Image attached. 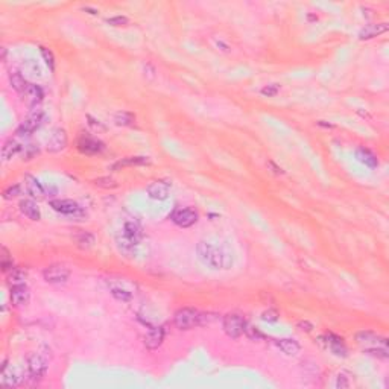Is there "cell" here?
I'll use <instances>...</instances> for the list:
<instances>
[{"instance_id":"obj_1","label":"cell","mask_w":389,"mask_h":389,"mask_svg":"<svg viewBox=\"0 0 389 389\" xmlns=\"http://www.w3.org/2000/svg\"><path fill=\"white\" fill-rule=\"evenodd\" d=\"M199 260L214 269H230L233 266V257L222 246H217L211 242H199L196 246Z\"/></svg>"},{"instance_id":"obj_2","label":"cell","mask_w":389,"mask_h":389,"mask_svg":"<svg viewBox=\"0 0 389 389\" xmlns=\"http://www.w3.org/2000/svg\"><path fill=\"white\" fill-rule=\"evenodd\" d=\"M204 321V315L192 307H183L175 312L174 315V324L180 330H190L198 327Z\"/></svg>"},{"instance_id":"obj_3","label":"cell","mask_w":389,"mask_h":389,"mask_svg":"<svg viewBox=\"0 0 389 389\" xmlns=\"http://www.w3.org/2000/svg\"><path fill=\"white\" fill-rule=\"evenodd\" d=\"M44 117H46V114H44L43 109L34 108V109L27 114V117L21 122V125L18 126V129H17V132H15L17 137H29L32 132H35V131L43 125Z\"/></svg>"},{"instance_id":"obj_4","label":"cell","mask_w":389,"mask_h":389,"mask_svg":"<svg viewBox=\"0 0 389 389\" xmlns=\"http://www.w3.org/2000/svg\"><path fill=\"white\" fill-rule=\"evenodd\" d=\"M356 341L367 353H371L373 350H380V348L388 350V341L373 331H359L356 335Z\"/></svg>"},{"instance_id":"obj_5","label":"cell","mask_w":389,"mask_h":389,"mask_svg":"<svg viewBox=\"0 0 389 389\" xmlns=\"http://www.w3.org/2000/svg\"><path fill=\"white\" fill-rule=\"evenodd\" d=\"M224 331L233 338V339H237L240 338L243 333H245V327H246V322L245 319L242 318V315H237V313H228L225 315L224 318Z\"/></svg>"},{"instance_id":"obj_6","label":"cell","mask_w":389,"mask_h":389,"mask_svg":"<svg viewBox=\"0 0 389 389\" xmlns=\"http://www.w3.org/2000/svg\"><path fill=\"white\" fill-rule=\"evenodd\" d=\"M26 368H27V379H32L34 382L40 380L46 371H47V360L38 354V353H34L27 357L26 360Z\"/></svg>"},{"instance_id":"obj_7","label":"cell","mask_w":389,"mask_h":389,"mask_svg":"<svg viewBox=\"0 0 389 389\" xmlns=\"http://www.w3.org/2000/svg\"><path fill=\"white\" fill-rule=\"evenodd\" d=\"M50 207L55 211L70 216V217H84L86 216V211L82 210V207L76 201H72V199H55L50 202Z\"/></svg>"},{"instance_id":"obj_8","label":"cell","mask_w":389,"mask_h":389,"mask_svg":"<svg viewBox=\"0 0 389 389\" xmlns=\"http://www.w3.org/2000/svg\"><path fill=\"white\" fill-rule=\"evenodd\" d=\"M171 219L175 225L181 227V228H189L198 220V211L192 207H178L174 210V213L171 214Z\"/></svg>"},{"instance_id":"obj_9","label":"cell","mask_w":389,"mask_h":389,"mask_svg":"<svg viewBox=\"0 0 389 389\" xmlns=\"http://www.w3.org/2000/svg\"><path fill=\"white\" fill-rule=\"evenodd\" d=\"M43 277L46 283L50 285H63L69 280L70 277V269L66 268L64 265H50L43 271Z\"/></svg>"},{"instance_id":"obj_10","label":"cell","mask_w":389,"mask_h":389,"mask_svg":"<svg viewBox=\"0 0 389 389\" xmlns=\"http://www.w3.org/2000/svg\"><path fill=\"white\" fill-rule=\"evenodd\" d=\"M24 380V373L15 367H8L6 362L2 368V379H0V383L2 386H6V388H12V386H17L20 385L21 382Z\"/></svg>"},{"instance_id":"obj_11","label":"cell","mask_w":389,"mask_h":389,"mask_svg":"<svg viewBox=\"0 0 389 389\" xmlns=\"http://www.w3.org/2000/svg\"><path fill=\"white\" fill-rule=\"evenodd\" d=\"M126 240H129L132 245H138L143 237V230L137 220H125L122 233H120Z\"/></svg>"},{"instance_id":"obj_12","label":"cell","mask_w":389,"mask_h":389,"mask_svg":"<svg viewBox=\"0 0 389 389\" xmlns=\"http://www.w3.org/2000/svg\"><path fill=\"white\" fill-rule=\"evenodd\" d=\"M67 132L63 128H57L47 140V151L52 154L61 152L67 146Z\"/></svg>"},{"instance_id":"obj_13","label":"cell","mask_w":389,"mask_h":389,"mask_svg":"<svg viewBox=\"0 0 389 389\" xmlns=\"http://www.w3.org/2000/svg\"><path fill=\"white\" fill-rule=\"evenodd\" d=\"M78 149H79L81 152H84V154L92 155V154H99V152H102V151L105 149V146H103V143H102L100 140H97V138L92 137V135L82 134V135L79 137V140H78Z\"/></svg>"},{"instance_id":"obj_14","label":"cell","mask_w":389,"mask_h":389,"mask_svg":"<svg viewBox=\"0 0 389 389\" xmlns=\"http://www.w3.org/2000/svg\"><path fill=\"white\" fill-rule=\"evenodd\" d=\"M321 341L325 342L327 348H328L335 356H338V357H345V356H347L348 350H347V347H345L342 338H339V336H336V335H333V333H328V335L322 336Z\"/></svg>"},{"instance_id":"obj_15","label":"cell","mask_w":389,"mask_h":389,"mask_svg":"<svg viewBox=\"0 0 389 389\" xmlns=\"http://www.w3.org/2000/svg\"><path fill=\"white\" fill-rule=\"evenodd\" d=\"M21 95H23V99L26 100L27 105L37 108V106L43 102L44 92H43V89H41L40 86H37V84H29V86L26 87V90H24Z\"/></svg>"},{"instance_id":"obj_16","label":"cell","mask_w":389,"mask_h":389,"mask_svg":"<svg viewBox=\"0 0 389 389\" xmlns=\"http://www.w3.org/2000/svg\"><path fill=\"white\" fill-rule=\"evenodd\" d=\"M164 341V328L163 327H152L146 335H145V345L149 350L158 348Z\"/></svg>"},{"instance_id":"obj_17","label":"cell","mask_w":389,"mask_h":389,"mask_svg":"<svg viewBox=\"0 0 389 389\" xmlns=\"http://www.w3.org/2000/svg\"><path fill=\"white\" fill-rule=\"evenodd\" d=\"M29 296H31V292L26 285H17L11 288V302L15 307L26 305L29 301Z\"/></svg>"},{"instance_id":"obj_18","label":"cell","mask_w":389,"mask_h":389,"mask_svg":"<svg viewBox=\"0 0 389 389\" xmlns=\"http://www.w3.org/2000/svg\"><path fill=\"white\" fill-rule=\"evenodd\" d=\"M146 192L149 194V198L155 201H164L169 196V184L164 181H154L148 186Z\"/></svg>"},{"instance_id":"obj_19","label":"cell","mask_w":389,"mask_h":389,"mask_svg":"<svg viewBox=\"0 0 389 389\" xmlns=\"http://www.w3.org/2000/svg\"><path fill=\"white\" fill-rule=\"evenodd\" d=\"M24 186H26L27 193L31 194L32 198H35V199H43V198L46 196V189H44V186H43L37 178H34V177H31V175H26V177H24Z\"/></svg>"},{"instance_id":"obj_20","label":"cell","mask_w":389,"mask_h":389,"mask_svg":"<svg viewBox=\"0 0 389 389\" xmlns=\"http://www.w3.org/2000/svg\"><path fill=\"white\" fill-rule=\"evenodd\" d=\"M108 288H109L111 295H113L116 299L122 301V302H128V301L132 299V291H131L129 288L122 286L120 283H116L114 280H108Z\"/></svg>"},{"instance_id":"obj_21","label":"cell","mask_w":389,"mask_h":389,"mask_svg":"<svg viewBox=\"0 0 389 389\" xmlns=\"http://www.w3.org/2000/svg\"><path fill=\"white\" fill-rule=\"evenodd\" d=\"M389 29L386 23H377V24H367L360 32H359V38L360 40H371L376 38L382 34H385Z\"/></svg>"},{"instance_id":"obj_22","label":"cell","mask_w":389,"mask_h":389,"mask_svg":"<svg viewBox=\"0 0 389 389\" xmlns=\"http://www.w3.org/2000/svg\"><path fill=\"white\" fill-rule=\"evenodd\" d=\"M20 211L31 220H40L41 219V213L40 208L37 207V204L31 199H23L20 202Z\"/></svg>"},{"instance_id":"obj_23","label":"cell","mask_w":389,"mask_h":389,"mask_svg":"<svg viewBox=\"0 0 389 389\" xmlns=\"http://www.w3.org/2000/svg\"><path fill=\"white\" fill-rule=\"evenodd\" d=\"M23 148H24V146H23L17 138H9V140L3 145V148H2V157H3V160L12 158L14 155H17L18 152H21Z\"/></svg>"},{"instance_id":"obj_24","label":"cell","mask_w":389,"mask_h":389,"mask_svg":"<svg viewBox=\"0 0 389 389\" xmlns=\"http://www.w3.org/2000/svg\"><path fill=\"white\" fill-rule=\"evenodd\" d=\"M356 158H357L360 163H364L365 166H368V168H377V166H379L377 157H376L370 149L359 148V149L356 151Z\"/></svg>"},{"instance_id":"obj_25","label":"cell","mask_w":389,"mask_h":389,"mask_svg":"<svg viewBox=\"0 0 389 389\" xmlns=\"http://www.w3.org/2000/svg\"><path fill=\"white\" fill-rule=\"evenodd\" d=\"M275 345L286 354V356H296L301 350L299 344L292 339H279L275 341Z\"/></svg>"},{"instance_id":"obj_26","label":"cell","mask_w":389,"mask_h":389,"mask_svg":"<svg viewBox=\"0 0 389 389\" xmlns=\"http://www.w3.org/2000/svg\"><path fill=\"white\" fill-rule=\"evenodd\" d=\"M145 164H149L148 157H126V158L119 160L113 166V169L117 171V169H122V168H126V166H145Z\"/></svg>"},{"instance_id":"obj_27","label":"cell","mask_w":389,"mask_h":389,"mask_svg":"<svg viewBox=\"0 0 389 389\" xmlns=\"http://www.w3.org/2000/svg\"><path fill=\"white\" fill-rule=\"evenodd\" d=\"M9 84H11V87H12L15 92H18V93H23V92L26 90V87L29 86V84L26 82V78L21 75V72H11V75H9Z\"/></svg>"},{"instance_id":"obj_28","label":"cell","mask_w":389,"mask_h":389,"mask_svg":"<svg viewBox=\"0 0 389 389\" xmlns=\"http://www.w3.org/2000/svg\"><path fill=\"white\" fill-rule=\"evenodd\" d=\"M75 240H76V245H78L79 248H82V249H90V248L95 245V242H96L95 236H93L92 233H87V231L78 233V234L75 236Z\"/></svg>"},{"instance_id":"obj_29","label":"cell","mask_w":389,"mask_h":389,"mask_svg":"<svg viewBox=\"0 0 389 389\" xmlns=\"http://www.w3.org/2000/svg\"><path fill=\"white\" fill-rule=\"evenodd\" d=\"M113 120L119 126H131L135 122V116L132 113H128V111H117L113 116Z\"/></svg>"},{"instance_id":"obj_30","label":"cell","mask_w":389,"mask_h":389,"mask_svg":"<svg viewBox=\"0 0 389 389\" xmlns=\"http://www.w3.org/2000/svg\"><path fill=\"white\" fill-rule=\"evenodd\" d=\"M8 285L12 288V286H17V285H24V280H26V274L23 272V271H20V269H12V271H9V274H8Z\"/></svg>"},{"instance_id":"obj_31","label":"cell","mask_w":389,"mask_h":389,"mask_svg":"<svg viewBox=\"0 0 389 389\" xmlns=\"http://www.w3.org/2000/svg\"><path fill=\"white\" fill-rule=\"evenodd\" d=\"M40 73H41V70H40V67L34 61H27L26 64H23L21 75L24 78H27V76H40Z\"/></svg>"},{"instance_id":"obj_32","label":"cell","mask_w":389,"mask_h":389,"mask_svg":"<svg viewBox=\"0 0 389 389\" xmlns=\"http://www.w3.org/2000/svg\"><path fill=\"white\" fill-rule=\"evenodd\" d=\"M95 183V186L97 187H102V189H116L119 184L113 180V178H109V177H102V178H97L93 181Z\"/></svg>"},{"instance_id":"obj_33","label":"cell","mask_w":389,"mask_h":389,"mask_svg":"<svg viewBox=\"0 0 389 389\" xmlns=\"http://www.w3.org/2000/svg\"><path fill=\"white\" fill-rule=\"evenodd\" d=\"M41 55H43V58H44V63L49 66V69H50V70H53V67H55V58H53V53H52L49 49L41 47Z\"/></svg>"},{"instance_id":"obj_34","label":"cell","mask_w":389,"mask_h":389,"mask_svg":"<svg viewBox=\"0 0 389 389\" xmlns=\"http://www.w3.org/2000/svg\"><path fill=\"white\" fill-rule=\"evenodd\" d=\"M21 152H23V160H31L38 154V148L35 145H26Z\"/></svg>"},{"instance_id":"obj_35","label":"cell","mask_w":389,"mask_h":389,"mask_svg":"<svg viewBox=\"0 0 389 389\" xmlns=\"http://www.w3.org/2000/svg\"><path fill=\"white\" fill-rule=\"evenodd\" d=\"M2 268L5 272L8 271H12L14 269V265H12V259H9V253L6 248H3V257H2Z\"/></svg>"},{"instance_id":"obj_36","label":"cell","mask_w":389,"mask_h":389,"mask_svg":"<svg viewBox=\"0 0 389 389\" xmlns=\"http://www.w3.org/2000/svg\"><path fill=\"white\" fill-rule=\"evenodd\" d=\"M106 23L111 24V26H126V24L129 23V20H128L125 15H116V17L108 18Z\"/></svg>"},{"instance_id":"obj_37","label":"cell","mask_w":389,"mask_h":389,"mask_svg":"<svg viewBox=\"0 0 389 389\" xmlns=\"http://www.w3.org/2000/svg\"><path fill=\"white\" fill-rule=\"evenodd\" d=\"M348 377H350L348 373H345V371L339 373V374H338V380H336V386H338V388H348V386L351 385L350 380H348Z\"/></svg>"},{"instance_id":"obj_38","label":"cell","mask_w":389,"mask_h":389,"mask_svg":"<svg viewBox=\"0 0 389 389\" xmlns=\"http://www.w3.org/2000/svg\"><path fill=\"white\" fill-rule=\"evenodd\" d=\"M20 192H21V187H20L18 184H15V186H11L9 189H6V190L3 192V198H5V199H12V198L18 196Z\"/></svg>"},{"instance_id":"obj_39","label":"cell","mask_w":389,"mask_h":389,"mask_svg":"<svg viewBox=\"0 0 389 389\" xmlns=\"http://www.w3.org/2000/svg\"><path fill=\"white\" fill-rule=\"evenodd\" d=\"M262 319L263 321H268V322H275L279 319V312L274 310V309H269L266 312L262 313Z\"/></svg>"},{"instance_id":"obj_40","label":"cell","mask_w":389,"mask_h":389,"mask_svg":"<svg viewBox=\"0 0 389 389\" xmlns=\"http://www.w3.org/2000/svg\"><path fill=\"white\" fill-rule=\"evenodd\" d=\"M245 333L248 335V338H251L253 341H259V339H263L265 336L257 330V328H254V327H249V325H246L245 327Z\"/></svg>"},{"instance_id":"obj_41","label":"cell","mask_w":389,"mask_h":389,"mask_svg":"<svg viewBox=\"0 0 389 389\" xmlns=\"http://www.w3.org/2000/svg\"><path fill=\"white\" fill-rule=\"evenodd\" d=\"M279 86L277 84H272V86H266V87H263L262 89V95L263 96H268V97H271V96H275L277 93H279Z\"/></svg>"},{"instance_id":"obj_42","label":"cell","mask_w":389,"mask_h":389,"mask_svg":"<svg viewBox=\"0 0 389 389\" xmlns=\"http://www.w3.org/2000/svg\"><path fill=\"white\" fill-rule=\"evenodd\" d=\"M87 119L90 120V122H89V125H90V126H92V128H93L95 131H97V132H99V131H105V126H103V125H102V123H100L99 120H96V119H93V117H90V116H89Z\"/></svg>"},{"instance_id":"obj_43","label":"cell","mask_w":389,"mask_h":389,"mask_svg":"<svg viewBox=\"0 0 389 389\" xmlns=\"http://www.w3.org/2000/svg\"><path fill=\"white\" fill-rule=\"evenodd\" d=\"M266 166H268V169H271L272 174H275V175H285V171H283L282 168H279L274 161H268Z\"/></svg>"},{"instance_id":"obj_44","label":"cell","mask_w":389,"mask_h":389,"mask_svg":"<svg viewBox=\"0 0 389 389\" xmlns=\"http://www.w3.org/2000/svg\"><path fill=\"white\" fill-rule=\"evenodd\" d=\"M298 328H301L302 331H312V328H313V325L310 324V322H307V321H299L298 322Z\"/></svg>"}]
</instances>
